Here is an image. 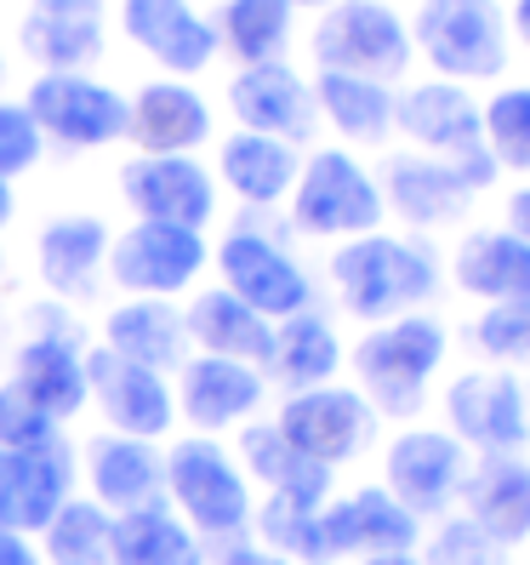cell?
Here are the masks:
<instances>
[{
    "instance_id": "1",
    "label": "cell",
    "mask_w": 530,
    "mask_h": 565,
    "mask_svg": "<svg viewBox=\"0 0 530 565\" xmlns=\"http://www.w3.org/2000/svg\"><path fill=\"white\" fill-rule=\"evenodd\" d=\"M354 377L366 406L382 417H417L428 401V383H434L440 360H445V326L434 315H400L371 326L366 338L354 343Z\"/></svg>"
},
{
    "instance_id": "2",
    "label": "cell",
    "mask_w": 530,
    "mask_h": 565,
    "mask_svg": "<svg viewBox=\"0 0 530 565\" xmlns=\"http://www.w3.org/2000/svg\"><path fill=\"white\" fill-rule=\"evenodd\" d=\"M165 497L201 543H240L257 514L240 462L206 435H188L165 451Z\"/></svg>"
},
{
    "instance_id": "3",
    "label": "cell",
    "mask_w": 530,
    "mask_h": 565,
    "mask_svg": "<svg viewBox=\"0 0 530 565\" xmlns=\"http://www.w3.org/2000/svg\"><path fill=\"white\" fill-rule=\"evenodd\" d=\"M331 280H337L343 309L359 320H400L405 309L428 303L440 286L434 257L411 241H393V235H359V241L337 246Z\"/></svg>"
},
{
    "instance_id": "4",
    "label": "cell",
    "mask_w": 530,
    "mask_h": 565,
    "mask_svg": "<svg viewBox=\"0 0 530 565\" xmlns=\"http://www.w3.org/2000/svg\"><path fill=\"white\" fill-rule=\"evenodd\" d=\"M314 63L325 75H359V81H400L411 63V29L388 0H331L314 23Z\"/></svg>"
},
{
    "instance_id": "5",
    "label": "cell",
    "mask_w": 530,
    "mask_h": 565,
    "mask_svg": "<svg viewBox=\"0 0 530 565\" xmlns=\"http://www.w3.org/2000/svg\"><path fill=\"white\" fill-rule=\"evenodd\" d=\"M411 46L445 81H496L508 70V18L496 0H422Z\"/></svg>"
},
{
    "instance_id": "6",
    "label": "cell",
    "mask_w": 530,
    "mask_h": 565,
    "mask_svg": "<svg viewBox=\"0 0 530 565\" xmlns=\"http://www.w3.org/2000/svg\"><path fill=\"white\" fill-rule=\"evenodd\" d=\"M291 223L303 235H377L382 189L348 149H314L291 183Z\"/></svg>"
},
{
    "instance_id": "7",
    "label": "cell",
    "mask_w": 530,
    "mask_h": 565,
    "mask_svg": "<svg viewBox=\"0 0 530 565\" xmlns=\"http://www.w3.org/2000/svg\"><path fill=\"white\" fill-rule=\"evenodd\" d=\"M393 126H400L428 160H445L468 189H485L490 183L496 160L485 154L479 109H474V97L462 92V86H451V81L411 86L405 97H393Z\"/></svg>"
},
{
    "instance_id": "8",
    "label": "cell",
    "mask_w": 530,
    "mask_h": 565,
    "mask_svg": "<svg viewBox=\"0 0 530 565\" xmlns=\"http://www.w3.org/2000/svg\"><path fill=\"white\" fill-rule=\"evenodd\" d=\"M217 275H223V291H235L246 309H257L269 326L291 320L309 309V275L303 263H296L280 241H269L262 228H235V235H223V246L212 252Z\"/></svg>"
},
{
    "instance_id": "9",
    "label": "cell",
    "mask_w": 530,
    "mask_h": 565,
    "mask_svg": "<svg viewBox=\"0 0 530 565\" xmlns=\"http://www.w3.org/2000/svg\"><path fill=\"white\" fill-rule=\"evenodd\" d=\"M120 201L138 223L201 235L217 212V178L194 154H131L120 166Z\"/></svg>"
},
{
    "instance_id": "10",
    "label": "cell",
    "mask_w": 530,
    "mask_h": 565,
    "mask_svg": "<svg viewBox=\"0 0 530 565\" xmlns=\"http://www.w3.org/2000/svg\"><path fill=\"white\" fill-rule=\"evenodd\" d=\"M280 435L303 451L309 462L337 475L348 457H359L377 435V412L366 406L359 388L343 383H325V388H303V394H285V406L274 417Z\"/></svg>"
},
{
    "instance_id": "11",
    "label": "cell",
    "mask_w": 530,
    "mask_h": 565,
    "mask_svg": "<svg viewBox=\"0 0 530 565\" xmlns=\"http://www.w3.org/2000/svg\"><path fill=\"white\" fill-rule=\"evenodd\" d=\"M206 263H212L206 235L165 228V223H131L109 241V280L131 297H160V303L188 291Z\"/></svg>"
},
{
    "instance_id": "12",
    "label": "cell",
    "mask_w": 530,
    "mask_h": 565,
    "mask_svg": "<svg viewBox=\"0 0 530 565\" xmlns=\"http://www.w3.org/2000/svg\"><path fill=\"white\" fill-rule=\"evenodd\" d=\"M86 406L104 412L109 435L126 440H165L177 423V401H172V383L149 365H131L109 349H91L86 354Z\"/></svg>"
},
{
    "instance_id": "13",
    "label": "cell",
    "mask_w": 530,
    "mask_h": 565,
    "mask_svg": "<svg viewBox=\"0 0 530 565\" xmlns=\"http://www.w3.org/2000/svg\"><path fill=\"white\" fill-rule=\"evenodd\" d=\"M23 109L57 149H104L126 138V97L91 75H41Z\"/></svg>"
},
{
    "instance_id": "14",
    "label": "cell",
    "mask_w": 530,
    "mask_h": 565,
    "mask_svg": "<svg viewBox=\"0 0 530 565\" xmlns=\"http://www.w3.org/2000/svg\"><path fill=\"white\" fill-rule=\"evenodd\" d=\"M462 480H468V446H456L445 428H405L382 457V491L411 520L445 514L451 497H462Z\"/></svg>"
},
{
    "instance_id": "15",
    "label": "cell",
    "mask_w": 530,
    "mask_h": 565,
    "mask_svg": "<svg viewBox=\"0 0 530 565\" xmlns=\"http://www.w3.org/2000/svg\"><path fill=\"white\" fill-rule=\"evenodd\" d=\"M445 435L456 446H474L485 457H519V446L530 440V412H524V388L513 372H462L445 388Z\"/></svg>"
},
{
    "instance_id": "16",
    "label": "cell",
    "mask_w": 530,
    "mask_h": 565,
    "mask_svg": "<svg viewBox=\"0 0 530 565\" xmlns=\"http://www.w3.org/2000/svg\"><path fill=\"white\" fill-rule=\"evenodd\" d=\"M69 497H75V446L63 435L46 446L0 451V525L7 531L41 537Z\"/></svg>"
},
{
    "instance_id": "17",
    "label": "cell",
    "mask_w": 530,
    "mask_h": 565,
    "mask_svg": "<svg viewBox=\"0 0 530 565\" xmlns=\"http://www.w3.org/2000/svg\"><path fill=\"white\" fill-rule=\"evenodd\" d=\"M269 394V377L257 365H240V360H217V354H188L177 365V417L194 428V435H223V428H246V417L262 406Z\"/></svg>"
},
{
    "instance_id": "18",
    "label": "cell",
    "mask_w": 530,
    "mask_h": 565,
    "mask_svg": "<svg viewBox=\"0 0 530 565\" xmlns=\"http://www.w3.org/2000/svg\"><path fill=\"white\" fill-rule=\"evenodd\" d=\"M228 109H235L240 131H257V138H274V143H309L314 138V86L291 70V63H251L228 81Z\"/></svg>"
},
{
    "instance_id": "19",
    "label": "cell",
    "mask_w": 530,
    "mask_h": 565,
    "mask_svg": "<svg viewBox=\"0 0 530 565\" xmlns=\"http://www.w3.org/2000/svg\"><path fill=\"white\" fill-rule=\"evenodd\" d=\"M417 531L422 520H411L382 486H359L337 503L320 509V548L325 565L331 559H371V554H417Z\"/></svg>"
},
{
    "instance_id": "20",
    "label": "cell",
    "mask_w": 530,
    "mask_h": 565,
    "mask_svg": "<svg viewBox=\"0 0 530 565\" xmlns=\"http://www.w3.org/2000/svg\"><path fill=\"white\" fill-rule=\"evenodd\" d=\"M120 29H126V41L143 57H154L172 81L212 70V57L223 52L212 18H201L188 0H120Z\"/></svg>"
},
{
    "instance_id": "21",
    "label": "cell",
    "mask_w": 530,
    "mask_h": 565,
    "mask_svg": "<svg viewBox=\"0 0 530 565\" xmlns=\"http://www.w3.org/2000/svg\"><path fill=\"white\" fill-rule=\"evenodd\" d=\"M126 138L138 154H194L212 138V104L172 75L143 81L126 97Z\"/></svg>"
},
{
    "instance_id": "22",
    "label": "cell",
    "mask_w": 530,
    "mask_h": 565,
    "mask_svg": "<svg viewBox=\"0 0 530 565\" xmlns=\"http://www.w3.org/2000/svg\"><path fill=\"white\" fill-rule=\"evenodd\" d=\"M86 486H91V503L109 520L131 514V509H149V503H165V451L104 428L97 440H86Z\"/></svg>"
},
{
    "instance_id": "23",
    "label": "cell",
    "mask_w": 530,
    "mask_h": 565,
    "mask_svg": "<svg viewBox=\"0 0 530 565\" xmlns=\"http://www.w3.org/2000/svg\"><path fill=\"white\" fill-rule=\"evenodd\" d=\"M29 401H35L57 428L86 412V354L75 349L69 326L63 331H35L12 349V377Z\"/></svg>"
},
{
    "instance_id": "24",
    "label": "cell",
    "mask_w": 530,
    "mask_h": 565,
    "mask_svg": "<svg viewBox=\"0 0 530 565\" xmlns=\"http://www.w3.org/2000/svg\"><path fill=\"white\" fill-rule=\"evenodd\" d=\"M462 520L496 548H519L530 537V462L519 457H479L462 480Z\"/></svg>"
},
{
    "instance_id": "25",
    "label": "cell",
    "mask_w": 530,
    "mask_h": 565,
    "mask_svg": "<svg viewBox=\"0 0 530 565\" xmlns=\"http://www.w3.org/2000/svg\"><path fill=\"white\" fill-rule=\"evenodd\" d=\"M109 263V223L91 212L46 217L35 235V269L57 297H91L97 275Z\"/></svg>"
},
{
    "instance_id": "26",
    "label": "cell",
    "mask_w": 530,
    "mask_h": 565,
    "mask_svg": "<svg viewBox=\"0 0 530 565\" xmlns=\"http://www.w3.org/2000/svg\"><path fill=\"white\" fill-rule=\"evenodd\" d=\"M183 331L188 343H201V354L240 360V365H257V372L269 365V349H274V326L223 286L194 291V303L183 309Z\"/></svg>"
},
{
    "instance_id": "27",
    "label": "cell",
    "mask_w": 530,
    "mask_h": 565,
    "mask_svg": "<svg viewBox=\"0 0 530 565\" xmlns=\"http://www.w3.org/2000/svg\"><path fill=\"white\" fill-rule=\"evenodd\" d=\"M104 349L131 360V365H149V372H177L188 360V331H183V309L160 303V297H126V303L109 309L104 320Z\"/></svg>"
},
{
    "instance_id": "28",
    "label": "cell",
    "mask_w": 530,
    "mask_h": 565,
    "mask_svg": "<svg viewBox=\"0 0 530 565\" xmlns=\"http://www.w3.org/2000/svg\"><path fill=\"white\" fill-rule=\"evenodd\" d=\"M382 206H393L405 223L417 228H434V223H451L468 212L474 189L462 183L445 160H428V154H393L382 166Z\"/></svg>"
},
{
    "instance_id": "29",
    "label": "cell",
    "mask_w": 530,
    "mask_h": 565,
    "mask_svg": "<svg viewBox=\"0 0 530 565\" xmlns=\"http://www.w3.org/2000/svg\"><path fill=\"white\" fill-rule=\"evenodd\" d=\"M240 462H246L240 475L269 486V497H291V503H303V509L331 503V469L309 462L274 423H246L240 428Z\"/></svg>"
},
{
    "instance_id": "30",
    "label": "cell",
    "mask_w": 530,
    "mask_h": 565,
    "mask_svg": "<svg viewBox=\"0 0 530 565\" xmlns=\"http://www.w3.org/2000/svg\"><path fill=\"white\" fill-rule=\"evenodd\" d=\"M456 286L485 303H530V241L508 228H474L451 257Z\"/></svg>"
},
{
    "instance_id": "31",
    "label": "cell",
    "mask_w": 530,
    "mask_h": 565,
    "mask_svg": "<svg viewBox=\"0 0 530 565\" xmlns=\"http://www.w3.org/2000/svg\"><path fill=\"white\" fill-rule=\"evenodd\" d=\"M23 57L41 63V75H86L104 57V12H46L29 7L18 23Z\"/></svg>"
},
{
    "instance_id": "32",
    "label": "cell",
    "mask_w": 530,
    "mask_h": 565,
    "mask_svg": "<svg viewBox=\"0 0 530 565\" xmlns=\"http://www.w3.org/2000/svg\"><path fill=\"white\" fill-rule=\"evenodd\" d=\"M303 160H296L291 143H274V138H257V131H235L223 138L217 149V178L240 194L246 206H274L291 194Z\"/></svg>"
},
{
    "instance_id": "33",
    "label": "cell",
    "mask_w": 530,
    "mask_h": 565,
    "mask_svg": "<svg viewBox=\"0 0 530 565\" xmlns=\"http://www.w3.org/2000/svg\"><path fill=\"white\" fill-rule=\"evenodd\" d=\"M337 365H343V343H337V331H331V320L303 309V315L274 326V349H269L262 372L280 377L291 394H303V388H325L337 377Z\"/></svg>"
},
{
    "instance_id": "34",
    "label": "cell",
    "mask_w": 530,
    "mask_h": 565,
    "mask_svg": "<svg viewBox=\"0 0 530 565\" xmlns=\"http://www.w3.org/2000/svg\"><path fill=\"white\" fill-rule=\"evenodd\" d=\"M115 565H206V543L177 520L172 503L115 514Z\"/></svg>"
},
{
    "instance_id": "35",
    "label": "cell",
    "mask_w": 530,
    "mask_h": 565,
    "mask_svg": "<svg viewBox=\"0 0 530 565\" xmlns=\"http://www.w3.org/2000/svg\"><path fill=\"white\" fill-rule=\"evenodd\" d=\"M314 109L354 143H382L393 131V92L382 81H359V75H325L314 81Z\"/></svg>"
},
{
    "instance_id": "36",
    "label": "cell",
    "mask_w": 530,
    "mask_h": 565,
    "mask_svg": "<svg viewBox=\"0 0 530 565\" xmlns=\"http://www.w3.org/2000/svg\"><path fill=\"white\" fill-rule=\"evenodd\" d=\"M291 0H223L217 12V46H228L240 57V70L251 63H280V52L291 46Z\"/></svg>"
},
{
    "instance_id": "37",
    "label": "cell",
    "mask_w": 530,
    "mask_h": 565,
    "mask_svg": "<svg viewBox=\"0 0 530 565\" xmlns=\"http://www.w3.org/2000/svg\"><path fill=\"white\" fill-rule=\"evenodd\" d=\"M41 565H115V520L91 497H69L41 531Z\"/></svg>"
},
{
    "instance_id": "38",
    "label": "cell",
    "mask_w": 530,
    "mask_h": 565,
    "mask_svg": "<svg viewBox=\"0 0 530 565\" xmlns=\"http://www.w3.org/2000/svg\"><path fill=\"white\" fill-rule=\"evenodd\" d=\"M479 131H485V154L508 172H530V86H508L496 92L479 109Z\"/></svg>"
},
{
    "instance_id": "39",
    "label": "cell",
    "mask_w": 530,
    "mask_h": 565,
    "mask_svg": "<svg viewBox=\"0 0 530 565\" xmlns=\"http://www.w3.org/2000/svg\"><path fill=\"white\" fill-rule=\"evenodd\" d=\"M41 149H46V138H41V126L29 120V109L18 97H0V183L35 172Z\"/></svg>"
},
{
    "instance_id": "40",
    "label": "cell",
    "mask_w": 530,
    "mask_h": 565,
    "mask_svg": "<svg viewBox=\"0 0 530 565\" xmlns=\"http://www.w3.org/2000/svg\"><path fill=\"white\" fill-rule=\"evenodd\" d=\"M474 343L490 360H530V303H485Z\"/></svg>"
},
{
    "instance_id": "41",
    "label": "cell",
    "mask_w": 530,
    "mask_h": 565,
    "mask_svg": "<svg viewBox=\"0 0 530 565\" xmlns=\"http://www.w3.org/2000/svg\"><path fill=\"white\" fill-rule=\"evenodd\" d=\"M63 428L29 401L18 383H0V451H18V446H46L57 440Z\"/></svg>"
},
{
    "instance_id": "42",
    "label": "cell",
    "mask_w": 530,
    "mask_h": 565,
    "mask_svg": "<svg viewBox=\"0 0 530 565\" xmlns=\"http://www.w3.org/2000/svg\"><path fill=\"white\" fill-rule=\"evenodd\" d=\"M422 565H502V554H496V543L485 531H474L468 520H445L434 531V543H428Z\"/></svg>"
},
{
    "instance_id": "43",
    "label": "cell",
    "mask_w": 530,
    "mask_h": 565,
    "mask_svg": "<svg viewBox=\"0 0 530 565\" xmlns=\"http://www.w3.org/2000/svg\"><path fill=\"white\" fill-rule=\"evenodd\" d=\"M0 565H41V548L35 537H18V531L0 525Z\"/></svg>"
},
{
    "instance_id": "44",
    "label": "cell",
    "mask_w": 530,
    "mask_h": 565,
    "mask_svg": "<svg viewBox=\"0 0 530 565\" xmlns=\"http://www.w3.org/2000/svg\"><path fill=\"white\" fill-rule=\"evenodd\" d=\"M223 565H291V559H280V554H269L262 543H228V554H223Z\"/></svg>"
},
{
    "instance_id": "45",
    "label": "cell",
    "mask_w": 530,
    "mask_h": 565,
    "mask_svg": "<svg viewBox=\"0 0 530 565\" xmlns=\"http://www.w3.org/2000/svg\"><path fill=\"white\" fill-rule=\"evenodd\" d=\"M508 235H519V241H530V183L508 201Z\"/></svg>"
},
{
    "instance_id": "46",
    "label": "cell",
    "mask_w": 530,
    "mask_h": 565,
    "mask_svg": "<svg viewBox=\"0 0 530 565\" xmlns=\"http://www.w3.org/2000/svg\"><path fill=\"white\" fill-rule=\"evenodd\" d=\"M29 7H46V12H104V0H29Z\"/></svg>"
},
{
    "instance_id": "47",
    "label": "cell",
    "mask_w": 530,
    "mask_h": 565,
    "mask_svg": "<svg viewBox=\"0 0 530 565\" xmlns=\"http://www.w3.org/2000/svg\"><path fill=\"white\" fill-rule=\"evenodd\" d=\"M359 565H422V554H371V559H359Z\"/></svg>"
},
{
    "instance_id": "48",
    "label": "cell",
    "mask_w": 530,
    "mask_h": 565,
    "mask_svg": "<svg viewBox=\"0 0 530 565\" xmlns=\"http://www.w3.org/2000/svg\"><path fill=\"white\" fill-rule=\"evenodd\" d=\"M513 29H519V41L530 46V0H519V7H513Z\"/></svg>"
},
{
    "instance_id": "49",
    "label": "cell",
    "mask_w": 530,
    "mask_h": 565,
    "mask_svg": "<svg viewBox=\"0 0 530 565\" xmlns=\"http://www.w3.org/2000/svg\"><path fill=\"white\" fill-rule=\"evenodd\" d=\"M12 206H18V201H12V183H0V228L12 223Z\"/></svg>"
},
{
    "instance_id": "50",
    "label": "cell",
    "mask_w": 530,
    "mask_h": 565,
    "mask_svg": "<svg viewBox=\"0 0 530 565\" xmlns=\"http://www.w3.org/2000/svg\"><path fill=\"white\" fill-rule=\"evenodd\" d=\"M291 7H331V0H291Z\"/></svg>"
},
{
    "instance_id": "51",
    "label": "cell",
    "mask_w": 530,
    "mask_h": 565,
    "mask_svg": "<svg viewBox=\"0 0 530 565\" xmlns=\"http://www.w3.org/2000/svg\"><path fill=\"white\" fill-rule=\"evenodd\" d=\"M0 75H7V57H0Z\"/></svg>"
}]
</instances>
